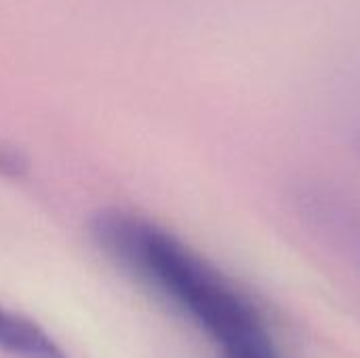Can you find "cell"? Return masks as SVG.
<instances>
[{
    "instance_id": "1",
    "label": "cell",
    "mask_w": 360,
    "mask_h": 358,
    "mask_svg": "<svg viewBox=\"0 0 360 358\" xmlns=\"http://www.w3.org/2000/svg\"><path fill=\"white\" fill-rule=\"evenodd\" d=\"M89 232L105 260L194 325L219 354L272 340L245 289L167 228L124 209H103Z\"/></svg>"
},
{
    "instance_id": "2",
    "label": "cell",
    "mask_w": 360,
    "mask_h": 358,
    "mask_svg": "<svg viewBox=\"0 0 360 358\" xmlns=\"http://www.w3.org/2000/svg\"><path fill=\"white\" fill-rule=\"evenodd\" d=\"M0 350L13 358H70L30 317L0 304Z\"/></svg>"
},
{
    "instance_id": "3",
    "label": "cell",
    "mask_w": 360,
    "mask_h": 358,
    "mask_svg": "<svg viewBox=\"0 0 360 358\" xmlns=\"http://www.w3.org/2000/svg\"><path fill=\"white\" fill-rule=\"evenodd\" d=\"M30 171V158L15 143L0 139V177L21 179Z\"/></svg>"
},
{
    "instance_id": "4",
    "label": "cell",
    "mask_w": 360,
    "mask_h": 358,
    "mask_svg": "<svg viewBox=\"0 0 360 358\" xmlns=\"http://www.w3.org/2000/svg\"><path fill=\"white\" fill-rule=\"evenodd\" d=\"M219 358H283V357H281V352L276 350L274 340H266V342H259V344H251V346H245V348H236V350L224 352V354H219Z\"/></svg>"
},
{
    "instance_id": "5",
    "label": "cell",
    "mask_w": 360,
    "mask_h": 358,
    "mask_svg": "<svg viewBox=\"0 0 360 358\" xmlns=\"http://www.w3.org/2000/svg\"><path fill=\"white\" fill-rule=\"evenodd\" d=\"M356 148H359V154H360V133H359V137H356Z\"/></svg>"
}]
</instances>
